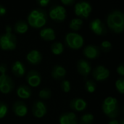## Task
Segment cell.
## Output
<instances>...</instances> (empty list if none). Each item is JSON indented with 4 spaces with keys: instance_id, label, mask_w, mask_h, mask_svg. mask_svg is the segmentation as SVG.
I'll use <instances>...</instances> for the list:
<instances>
[{
    "instance_id": "1",
    "label": "cell",
    "mask_w": 124,
    "mask_h": 124,
    "mask_svg": "<svg viewBox=\"0 0 124 124\" xmlns=\"http://www.w3.org/2000/svg\"><path fill=\"white\" fill-rule=\"evenodd\" d=\"M107 23L109 28L115 33H121L124 29V13L119 10L112 12L107 17Z\"/></svg>"
},
{
    "instance_id": "2",
    "label": "cell",
    "mask_w": 124,
    "mask_h": 124,
    "mask_svg": "<svg viewBox=\"0 0 124 124\" xmlns=\"http://www.w3.org/2000/svg\"><path fill=\"white\" fill-rule=\"evenodd\" d=\"M47 20V16L45 11L36 9L32 10L28 16V22L29 25L36 28L43 27Z\"/></svg>"
},
{
    "instance_id": "3",
    "label": "cell",
    "mask_w": 124,
    "mask_h": 124,
    "mask_svg": "<svg viewBox=\"0 0 124 124\" xmlns=\"http://www.w3.org/2000/svg\"><path fill=\"white\" fill-rule=\"evenodd\" d=\"M104 113L111 119H115L119 114V105L116 98L108 97L105 98L102 104Z\"/></svg>"
},
{
    "instance_id": "4",
    "label": "cell",
    "mask_w": 124,
    "mask_h": 124,
    "mask_svg": "<svg viewBox=\"0 0 124 124\" xmlns=\"http://www.w3.org/2000/svg\"><path fill=\"white\" fill-rule=\"evenodd\" d=\"M17 39L12 33V28L9 25L6 27V31L0 36V48L3 50H12L16 47Z\"/></svg>"
},
{
    "instance_id": "5",
    "label": "cell",
    "mask_w": 124,
    "mask_h": 124,
    "mask_svg": "<svg viewBox=\"0 0 124 124\" xmlns=\"http://www.w3.org/2000/svg\"><path fill=\"white\" fill-rule=\"evenodd\" d=\"M65 42L68 46L70 48L73 49H78L83 46L84 40V38L78 33H69L65 36Z\"/></svg>"
},
{
    "instance_id": "6",
    "label": "cell",
    "mask_w": 124,
    "mask_h": 124,
    "mask_svg": "<svg viewBox=\"0 0 124 124\" xmlns=\"http://www.w3.org/2000/svg\"><path fill=\"white\" fill-rule=\"evenodd\" d=\"M92 10V6L87 1H80L75 5V14L81 18H88Z\"/></svg>"
},
{
    "instance_id": "7",
    "label": "cell",
    "mask_w": 124,
    "mask_h": 124,
    "mask_svg": "<svg viewBox=\"0 0 124 124\" xmlns=\"http://www.w3.org/2000/svg\"><path fill=\"white\" fill-rule=\"evenodd\" d=\"M49 17H51V19L57 22L63 21L66 17V10L62 6H53L51 7L49 11Z\"/></svg>"
},
{
    "instance_id": "8",
    "label": "cell",
    "mask_w": 124,
    "mask_h": 124,
    "mask_svg": "<svg viewBox=\"0 0 124 124\" xmlns=\"http://www.w3.org/2000/svg\"><path fill=\"white\" fill-rule=\"evenodd\" d=\"M14 84L12 80L6 73L0 76V92L3 94H8L13 89Z\"/></svg>"
},
{
    "instance_id": "9",
    "label": "cell",
    "mask_w": 124,
    "mask_h": 124,
    "mask_svg": "<svg viewBox=\"0 0 124 124\" xmlns=\"http://www.w3.org/2000/svg\"><path fill=\"white\" fill-rule=\"evenodd\" d=\"M93 77L97 81H103L106 80L110 76V71L108 68L102 65L96 67L92 72Z\"/></svg>"
},
{
    "instance_id": "10",
    "label": "cell",
    "mask_w": 124,
    "mask_h": 124,
    "mask_svg": "<svg viewBox=\"0 0 124 124\" xmlns=\"http://www.w3.org/2000/svg\"><path fill=\"white\" fill-rule=\"evenodd\" d=\"M89 28L95 34L98 36L104 35L107 32L105 25L100 19H94L92 20L89 23Z\"/></svg>"
},
{
    "instance_id": "11",
    "label": "cell",
    "mask_w": 124,
    "mask_h": 124,
    "mask_svg": "<svg viewBox=\"0 0 124 124\" xmlns=\"http://www.w3.org/2000/svg\"><path fill=\"white\" fill-rule=\"evenodd\" d=\"M26 80L28 84L32 87L38 86L41 81V77L39 73L36 70H31L26 76Z\"/></svg>"
},
{
    "instance_id": "12",
    "label": "cell",
    "mask_w": 124,
    "mask_h": 124,
    "mask_svg": "<svg viewBox=\"0 0 124 124\" xmlns=\"http://www.w3.org/2000/svg\"><path fill=\"white\" fill-rule=\"evenodd\" d=\"M46 113V107L41 101H36L33 106V114L36 118H41Z\"/></svg>"
},
{
    "instance_id": "13",
    "label": "cell",
    "mask_w": 124,
    "mask_h": 124,
    "mask_svg": "<svg viewBox=\"0 0 124 124\" xmlns=\"http://www.w3.org/2000/svg\"><path fill=\"white\" fill-rule=\"evenodd\" d=\"M12 110L17 116L24 117L28 113V108L24 102L21 101H17L14 103Z\"/></svg>"
},
{
    "instance_id": "14",
    "label": "cell",
    "mask_w": 124,
    "mask_h": 124,
    "mask_svg": "<svg viewBox=\"0 0 124 124\" xmlns=\"http://www.w3.org/2000/svg\"><path fill=\"white\" fill-rule=\"evenodd\" d=\"M83 54H84V56L90 60H93V59H96L99 54H100V50L97 47V46L94 45H88L86 46L83 51Z\"/></svg>"
},
{
    "instance_id": "15",
    "label": "cell",
    "mask_w": 124,
    "mask_h": 124,
    "mask_svg": "<svg viewBox=\"0 0 124 124\" xmlns=\"http://www.w3.org/2000/svg\"><path fill=\"white\" fill-rule=\"evenodd\" d=\"M60 124H78L76 116L74 113H65L59 119Z\"/></svg>"
},
{
    "instance_id": "16",
    "label": "cell",
    "mask_w": 124,
    "mask_h": 124,
    "mask_svg": "<svg viewBox=\"0 0 124 124\" xmlns=\"http://www.w3.org/2000/svg\"><path fill=\"white\" fill-rule=\"evenodd\" d=\"M78 73L84 77H86L91 71V65L86 60H80L77 63Z\"/></svg>"
},
{
    "instance_id": "17",
    "label": "cell",
    "mask_w": 124,
    "mask_h": 124,
    "mask_svg": "<svg viewBox=\"0 0 124 124\" xmlns=\"http://www.w3.org/2000/svg\"><path fill=\"white\" fill-rule=\"evenodd\" d=\"M86 106H87L86 102L81 98H75L71 100L70 104V108L78 112L83 111L84 110L86 109Z\"/></svg>"
},
{
    "instance_id": "18",
    "label": "cell",
    "mask_w": 124,
    "mask_h": 124,
    "mask_svg": "<svg viewBox=\"0 0 124 124\" xmlns=\"http://www.w3.org/2000/svg\"><path fill=\"white\" fill-rule=\"evenodd\" d=\"M26 58L29 63H31L32 65H37L41 61L42 56L39 51L33 49V50L30 51L28 53Z\"/></svg>"
},
{
    "instance_id": "19",
    "label": "cell",
    "mask_w": 124,
    "mask_h": 124,
    "mask_svg": "<svg viewBox=\"0 0 124 124\" xmlns=\"http://www.w3.org/2000/svg\"><path fill=\"white\" fill-rule=\"evenodd\" d=\"M12 73L17 77H22L25 73V68L24 65L20 61H15L12 66Z\"/></svg>"
},
{
    "instance_id": "20",
    "label": "cell",
    "mask_w": 124,
    "mask_h": 124,
    "mask_svg": "<svg viewBox=\"0 0 124 124\" xmlns=\"http://www.w3.org/2000/svg\"><path fill=\"white\" fill-rule=\"evenodd\" d=\"M40 36L42 39L46 41H53L55 39V32L51 28H45L41 30Z\"/></svg>"
},
{
    "instance_id": "21",
    "label": "cell",
    "mask_w": 124,
    "mask_h": 124,
    "mask_svg": "<svg viewBox=\"0 0 124 124\" xmlns=\"http://www.w3.org/2000/svg\"><path fill=\"white\" fill-rule=\"evenodd\" d=\"M17 94L21 99H28L31 97L32 92L31 89L28 86L25 85H21L17 89Z\"/></svg>"
},
{
    "instance_id": "22",
    "label": "cell",
    "mask_w": 124,
    "mask_h": 124,
    "mask_svg": "<svg viewBox=\"0 0 124 124\" xmlns=\"http://www.w3.org/2000/svg\"><path fill=\"white\" fill-rule=\"evenodd\" d=\"M66 75V70L60 66V65H55L52 70V76L55 79H62Z\"/></svg>"
},
{
    "instance_id": "23",
    "label": "cell",
    "mask_w": 124,
    "mask_h": 124,
    "mask_svg": "<svg viewBox=\"0 0 124 124\" xmlns=\"http://www.w3.org/2000/svg\"><path fill=\"white\" fill-rule=\"evenodd\" d=\"M28 29V25L26 23V22H25L24 20H19L17 21L15 26H14V30L16 33H25V32H27Z\"/></svg>"
},
{
    "instance_id": "24",
    "label": "cell",
    "mask_w": 124,
    "mask_h": 124,
    "mask_svg": "<svg viewBox=\"0 0 124 124\" xmlns=\"http://www.w3.org/2000/svg\"><path fill=\"white\" fill-rule=\"evenodd\" d=\"M83 25V20L81 18H74L70 22V28L76 31L81 29Z\"/></svg>"
},
{
    "instance_id": "25",
    "label": "cell",
    "mask_w": 124,
    "mask_h": 124,
    "mask_svg": "<svg viewBox=\"0 0 124 124\" xmlns=\"http://www.w3.org/2000/svg\"><path fill=\"white\" fill-rule=\"evenodd\" d=\"M51 50L52 53L55 55H59L63 52L64 47L62 43L60 42H54L51 46Z\"/></svg>"
},
{
    "instance_id": "26",
    "label": "cell",
    "mask_w": 124,
    "mask_h": 124,
    "mask_svg": "<svg viewBox=\"0 0 124 124\" xmlns=\"http://www.w3.org/2000/svg\"><path fill=\"white\" fill-rule=\"evenodd\" d=\"M94 121V116L90 113H86L82 116L80 120V124H92Z\"/></svg>"
},
{
    "instance_id": "27",
    "label": "cell",
    "mask_w": 124,
    "mask_h": 124,
    "mask_svg": "<svg viewBox=\"0 0 124 124\" xmlns=\"http://www.w3.org/2000/svg\"><path fill=\"white\" fill-rule=\"evenodd\" d=\"M85 88L88 92L93 93L96 90V83L92 80L87 81L86 82V84H85Z\"/></svg>"
},
{
    "instance_id": "28",
    "label": "cell",
    "mask_w": 124,
    "mask_h": 124,
    "mask_svg": "<svg viewBox=\"0 0 124 124\" xmlns=\"http://www.w3.org/2000/svg\"><path fill=\"white\" fill-rule=\"evenodd\" d=\"M51 95H52L51 90L49 89H48V88L43 89L39 92V97L43 99V100L49 99L51 97Z\"/></svg>"
},
{
    "instance_id": "29",
    "label": "cell",
    "mask_w": 124,
    "mask_h": 124,
    "mask_svg": "<svg viewBox=\"0 0 124 124\" xmlns=\"http://www.w3.org/2000/svg\"><path fill=\"white\" fill-rule=\"evenodd\" d=\"M116 87L117 90L121 93L124 94V79L123 78H118L116 82Z\"/></svg>"
},
{
    "instance_id": "30",
    "label": "cell",
    "mask_w": 124,
    "mask_h": 124,
    "mask_svg": "<svg viewBox=\"0 0 124 124\" xmlns=\"http://www.w3.org/2000/svg\"><path fill=\"white\" fill-rule=\"evenodd\" d=\"M7 105L2 102H0V118H3L7 113Z\"/></svg>"
},
{
    "instance_id": "31",
    "label": "cell",
    "mask_w": 124,
    "mask_h": 124,
    "mask_svg": "<svg viewBox=\"0 0 124 124\" xmlns=\"http://www.w3.org/2000/svg\"><path fill=\"white\" fill-rule=\"evenodd\" d=\"M60 86H61L62 90L66 93L69 92L70 91V84L68 80H65V81H62L60 84Z\"/></svg>"
},
{
    "instance_id": "32",
    "label": "cell",
    "mask_w": 124,
    "mask_h": 124,
    "mask_svg": "<svg viewBox=\"0 0 124 124\" xmlns=\"http://www.w3.org/2000/svg\"><path fill=\"white\" fill-rule=\"evenodd\" d=\"M101 48L103 51L108 52L112 49V44L108 41H104L101 44Z\"/></svg>"
},
{
    "instance_id": "33",
    "label": "cell",
    "mask_w": 124,
    "mask_h": 124,
    "mask_svg": "<svg viewBox=\"0 0 124 124\" xmlns=\"http://www.w3.org/2000/svg\"><path fill=\"white\" fill-rule=\"evenodd\" d=\"M117 73H118L121 76H124V64H121V65L117 68Z\"/></svg>"
},
{
    "instance_id": "34",
    "label": "cell",
    "mask_w": 124,
    "mask_h": 124,
    "mask_svg": "<svg viewBox=\"0 0 124 124\" xmlns=\"http://www.w3.org/2000/svg\"><path fill=\"white\" fill-rule=\"evenodd\" d=\"M49 2H50L49 0H39V1H37V4H39L41 7L47 6V4H49Z\"/></svg>"
},
{
    "instance_id": "35",
    "label": "cell",
    "mask_w": 124,
    "mask_h": 124,
    "mask_svg": "<svg viewBox=\"0 0 124 124\" xmlns=\"http://www.w3.org/2000/svg\"><path fill=\"white\" fill-rule=\"evenodd\" d=\"M61 2L66 5V6H70V5H72L73 3H74V1L73 0H62Z\"/></svg>"
},
{
    "instance_id": "36",
    "label": "cell",
    "mask_w": 124,
    "mask_h": 124,
    "mask_svg": "<svg viewBox=\"0 0 124 124\" xmlns=\"http://www.w3.org/2000/svg\"><path fill=\"white\" fill-rule=\"evenodd\" d=\"M7 71V66L5 64H1L0 65V73L1 74H4L6 73Z\"/></svg>"
},
{
    "instance_id": "37",
    "label": "cell",
    "mask_w": 124,
    "mask_h": 124,
    "mask_svg": "<svg viewBox=\"0 0 124 124\" xmlns=\"http://www.w3.org/2000/svg\"><path fill=\"white\" fill-rule=\"evenodd\" d=\"M6 11H7L6 10V8L3 5L0 4V16L4 15L6 13Z\"/></svg>"
},
{
    "instance_id": "38",
    "label": "cell",
    "mask_w": 124,
    "mask_h": 124,
    "mask_svg": "<svg viewBox=\"0 0 124 124\" xmlns=\"http://www.w3.org/2000/svg\"><path fill=\"white\" fill-rule=\"evenodd\" d=\"M109 124H119V122L116 119H113L111 121H110Z\"/></svg>"
},
{
    "instance_id": "39",
    "label": "cell",
    "mask_w": 124,
    "mask_h": 124,
    "mask_svg": "<svg viewBox=\"0 0 124 124\" xmlns=\"http://www.w3.org/2000/svg\"><path fill=\"white\" fill-rule=\"evenodd\" d=\"M121 124H124V121L122 119L121 121Z\"/></svg>"
}]
</instances>
